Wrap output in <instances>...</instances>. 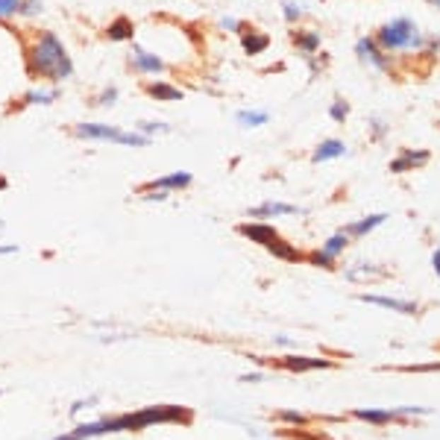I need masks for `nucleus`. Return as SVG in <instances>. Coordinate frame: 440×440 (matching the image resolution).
<instances>
[{
    "label": "nucleus",
    "mask_w": 440,
    "mask_h": 440,
    "mask_svg": "<svg viewBox=\"0 0 440 440\" xmlns=\"http://www.w3.org/2000/svg\"><path fill=\"white\" fill-rule=\"evenodd\" d=\"M147 94L156 97V100H168V103H176V100H183V91L168 86V83H150L147 86Z\"/></svg>",
    "instance_id": "21"
},
{
    "label": "nucleus",
    "mask_w": 440,
    "mask_h": 440,
    "mask_svg": "<svg viewBox=\"0 0 440 440\" xmlns=\"http://www.w3.org/2000/svg\"><path fill=\"white\" fill-rule=\"evenodd\" d=\"M282 214H299V209H296V206H291V203H279V199H267V203H262V206L250 209V217H255V220L282 217Z\"/></svg>",
    "instance_id": "11"
},
{
    "label": "nucleus",
    "mask_w": 440,
    "mask_h": 440,
    "mask_svg": "<svg viewBox=\"0 0 440 440\" xmlns=\"http://www.w3.org/2000/svg\"><path fill=\"white\" fill-rule=\"evenodd\" d=\"M138 129H141V135H147V138H150L156 129H165V124H138Z\"/></svg>",
    "instance_id": "30"
},
{
    "label": "nucleus",
    "mask_w": 440,
    "mask_h": 440,
    "mask_svg": "<svg viewBox=\"0 0 440 440\" xmlns=\"http://www.w3.org/2000/svg\"><path fill=\"white\" fill-rule=\"evenodd\" d=\"M291 42H294V47H296L299 53H306V56L311 59V56H317V50H320V33H317V30H294V33H291Z\"/></svg>",
    "instance_id": "12"
},
{
    "label": "nucleus",
    "mask_w": 440,
    "mask_h": 440,
    "mask_svg": "<svg viewBox=\"0 0 440 440\" xmlns=\"http://www.w3.org/2000/svg\"><path fill=\"white\" fill-rule=\"evenodd\" d=\"M76 135L79 138H100V141H117L127 147H147L150 138L141 132H124L117 127H106V124H76Z\"/></svg>",
    "instance_id": "3"
},
{
    "label": "nucleus",
    "mask_w": 440,
    "mask_h": 440,
    "mask_svg": "<svg viewBox=\"0 0 440 440\" xmlns=\"http://www.w3.org/2000/svg\"><path fill=\"white\" fill-rule=\"evenodd\" d=\"M385 220H388V214H370V217H361V220H355V224L344 226V232H347L349 238H364V235L373 232L376 226H382Z\"/></svg>",
    "instance_id": "15"
},
{
    "label": "nucleus",
    "mask_w": 440,
    "mask_h": 440,
    "mask_svg": "<svg viewBox=\"0 0 440 440\" xmlns=\"http://www.w3.org/2000/svg\"><path fill=\"white\" fill-rule=\"evenodd\" d=\"M429 162V150H399L396 158H390V173H408Z\"/></svg>",
    "instance_id": "6"
},
{
    "label": "nucleus",
    "mask_w": 440,
    "mask_h": 440,
    "mask_svg": "<svg viewBox=\"0 0 440 440\" xmlns=\"http://www.w3.org/2000/svg\"><path fill=\"white\" fill-rule=\"evenodd\" d=\"M4 188H6V179H4V176H0V191H4Z\"/></svg>",
    "instance_id": "37"
},
{
    "label": "nucleus",
    "mask_w": 440,
    "mask_h": 440,
    "mask_svg": "<svg viewBox=\"0 0 440 440\" xmlns=\"http://www.w3.org/2000/svg\"><path fill=\"white\" fill-rule=\"evenodd\" d=\"M241 235L250 238L253 244H262V247H270L276 238H279V232L270 224H265V220H253V224H244L241 226Z\"/></svg>",
    "instance_id": "7"
},
{
    "label": "nucleus",
    "mask_w": 440,
    "mask_h": 440,
    "mask_svg": "<svg viewBox=\"0 0 440 440\" xmlns=\"http://www.w3.org/2000/svg\"><path fill=\"white\" fill-rule=\"evenodd\" d=\"M376 42L385 53L393 50H423V33L411 21V18H393L376 30Z\"/></svg>",
    "instance_id": "2"
},
{
    "label": "nucleus",
    "mask_w": 440,
    "mask_h": 440,
    "mask_svg": "<svg viewBox=\"0 0 440 440\" xmlns=\"http://www.w3.org/2000/svg\"><path fill=\"white\" fill-rule=\"evenodd\" d=\"M241 47L247 56H258V53H265L270 47V35L262 33V30H241Z\"/></svg>",
    "instance_id": "10"
},
{
    "label": "nucleus",
    "mask_w": 440,
    "mask_h": 440,
    "mask_svg": "<svg viewBox=\"0 0 440 440\" xmlns=\"http://www.w3.org/2000/svg\"><path fill=\"white\" fill-rule=\"evenodd\" d=\"M347 247H349V235H347V232L341 229V232H335V235L329 238V241L323 244V253L335 258V255H341V253H344Z\"/></svg>",
    "instance_id": "22"
},
{
    "label": "nucleus",
    "mask_w": 440,
    "mask_h": 440,
    "mask_svg": "<svg viewBox=\"0 0 440 440\" xmlns=\"http://www.w3.org/2000/svg\"><path fill=\"white\" fill-rule=\"evenodd\" d=\"M220 24H224L226 30H238V33L244 30V24H241V21H235V18H224V21H220Z\"/></svg>",
    "instance_id": "31"
},
{
    "label": "nucleus",
    "mask_w": 440,
    "mask_h": 440,
    "mask_svg": "<svg viewBox=\"0 0 440 440\" xmlns=\"http://www.w3.org/2000/svg\"><path fill=\"white\" fill-rule=\"evenodd\" d=\"M279 419H282V423H288V426H306L308 423V417L306 414H296V411H279Z\"/></svg>",
    "instance_id": "27"
},
{
    "label": "nucleus",
    "mask_w": 440,
    "mask_h": 440,
    "mask_svg": "<svg viewBox=\"0 0 440 440\" xmlns=\"http://www.w3.org/2000/svg\"><path fill=\"white\" fill-rule=\"evenodd\" d=\"M30 71L38 76H50V79H68L74 74L71 65V56L62 47V42L53 35V33H42V38L33 45L30 50Z\"/></svg>",
    "instance_id": "1"
},
{
    "label": "nucleus",
    "mask_w": 440,
    "mask_h": 440,
    "mask_svg": "<svg viewBox=\"0 0 440 440\" xmlns=\"http://www.w3.org/2000/svg\"><path fill=\"white\" fill-rule=\"evenodd\" d=\"M426 4H432L434 9H440V0H426Z\"/></svg>",
    "instance_id": "36"
},
{
    "label": "nucleus",
    "mask_w": 440,
    "mask_h": 440,
    "mask_svg": "<svg viewBox=\"0 0 440 440\" xmlns=\"http://www.w3.org/2000/svg\"><path fill=\"white\" fill-rule=\"evenodd\" d=\"M267 121H270L267 112H250V109L238 112V124H244V127H265Z\"/></svg>",
    "instance_id": "23"
},
{
    "label": "nucleus",
    "mask_w": 440,
    "mask_h": 440,
    "mask_svg": "<svg viewBox=\"0 0 440 440\" xmlns=\"http://www.w3.org/2000/svg\"><path fill=\"white\" fill-rule=\"evenodd\" d=\"M308 265H314V267H326V270H332V267H335V258H332V255H326L323 250H314V253H308Z\"/></svg>",
    "instance_id": "26"
},
{
    "label": "nucleus",
    "mask_w": 440,
    "mask_h": 440,
    "mask_svg": "<svg viewBox=\"0 0 440 440\" xmlns=\"http://www.w3.org/2000/svg\"><path fill=\"white\" fill-rule=\"evenodd\" d=\"M432 265H434V273L440 276V247L434 250V255H432Z\"/></svg>",
    "instance_id": "33"
},
{
    "label": "nucleus",
    "mask_w": 440,
    "mask_h": 440,
    "mask_svg": "<svg viewBox=\"0 0 440 440\" xmlns=\"http://www.w3.org/2000/svg\"><path fill=\"white\" fill-rule=\"evenodd\" d=\"M282 364L285 370H294V373H308V370H329L332 361L329 358H306V355H288L282 358Z\"/></svg>",
    "instance_id": "8"
},
{
    "label": "nucleus",
    "mask_w": 440,
    "mask_h": 440,
    "mask_svg": "<svg viewBox=\"0 0 440 440\" xmlns=\"http://www.w3.org/2000/svg\"><path fill=\"white\" fill-rule=\"evenodd\" d=\"M258 378H262L258 373H247V376H241V382H258Z\"/></svg>",
    "instance_id": "35"
},
{
    "label": "nucleus",
    "mask_w": 440,
    "mask_h": 440,
    "mask_svg": "<svg viewBox=\"0 0 440 440\" xmlns=\"http://www.w3.org/2000/svg\"><path fill=\"white\" fill-rule=\"evenodd\" d=\"M191 185V173L188 170H176L168 176H158L153 183H147V191H168V188H188Z\"/></svg>",
    "instance_id": "13"
},
{
    "label": "nucleus",
    "mask_w": 440,
    "mask_h": 440,
    "mask_svg": "<svg viewBox=\"0 0 440 440\" xmlns=\"http://www.w3.org/2000/svg\"><path fill=\"white\" fill-rule=\"evenodd\" d=\"M329 115H332V121L344 124V121H347V115H349V103H347L344 97H335V103L329 106Z\"/></svg>",
    "instance_id": "24"
},
{
    "label": "nucleus",
    "mask_w": 440,
    "mask_h": 440,
    "mask_svg": "<svg viewBox=\"0 0 440 440\" xmlns=\"http://www.w3.org/2000/svg\"><path fill=\"white\" fill-rule=\"evenodd\" d=\"M361 303L378 306V308H388L396 314H417V303L411 299H396V296H378V294H361Z\"/></svg>",
    "instance_id": "5"
},
{
    "label": "nucleus",
    "mask_w": 440,
    "mask_h": 440,
    "mask_svg": "<svg viewBox=\"0 0 440 440\" xmlns=\"http://www.w3.org/2000/svg\"><path fill=\"white\" fill-rule=\"evenodd\" d=\"M267 253H273L276 258H282V262H299V258H303V255H299V250L291 247L285 238H276V241L267 247Z\"/></svg>",
    "instance_id": "20"
},
{
    "label": "nucleus",
    "mask_w": 440,
    "mask_h": 440,
    "mask_svg": "<svg viewBox=\"0 0 440 440\" xmlns=\"http://www.w3.org/2000/svg\"><path fill=\"white\" fill-rule=\"evenodd\" d=\"M352 414L358 419H364V423H373V426H385V423H393L396 417H405L403 408H355Z\"/></svg>",
    "instance_id": "9"
},
{
    "label": "nucleus",
    "mask_w": 440,
    "mask_h": 440,
    "mask_svg": "<svg viewBox=\"0 0 440 440\" xmlns=\"http://www.w3.org/2000/svg\"><path fill=\"white\" fill-rule=\"evenodd\" d=\"M355 53H358V59H361L364 65H370L376 71H390V56L378 47L376 38H370V35L358 38V42H355Z\"/></svg>",
    "instance_id": "4"
},
{
    "label": "nucleus",
    "mask_w": 440,
    "mask_h": 440,
    "mask_svg": "<svg viewBox=\"0 0 440 440\" xmlns=\"http://www.w3.org/2000/svg\"><path fill=\"white\" fill-rule=\"evenodd\" d=\"M12 253H18V247H12V244H0V255H12Z\"/></svg>",
    "instance_id": "34"
},
{
    "label": "nucleus",
    "mask_w": 440,
    "mask_h": 440,
    "mask_svg": "<svg viewBox=\"0 0 440 440\" xmlns=\"http://www.w3.org/2000/svg\"><path fill=\"white\" fill-rule=\"evenodd\" d=\"M42 9L38 0H0V18H12L18 12H27V15H35Z\"/></svg>",
    "instance_id": "16"
},
{
    "label": "nucleus",
    "mask_w": 440,
    "mask_h": 440,
    "mask_svg": "<svg viewBox=\"0 0 440 440\" xmlns=\"http://www.w3.org/2000/svg\"><path fill=\"white\" fill-rule=\"evenodd\" d=\"M59 97V91H27L24 94V103H53V100Z\"/></svg>",
    "instance_id": "25"
},
{
    "label": "nucleus",
    "mask_w": 440,
    "mask_h": 440,
    "mask_svg": "<svg viewBox=\"0 0 440 440\" xmlns=\"http://www.w3.org/2000/svg\"><path fill=\"white\" fill-rule=\"evenodd\" d=\"M347 153V144L344 141H337V138H326L323 144H317V150H314V162L320 165V162H329V158H337V156H344Z\"/></svg>",
    "instance_id": "17"
},
{
    "label": "nucleus",
    "mask_w": 440,
    "mask_h": 440,
    "mask_svg": "<svg viewBox=\"0 0 440 440\" xmlns=\"http://www.w3.org/2000/svg\"><path fill=\"white\" fill-rule=\"evenodd\" d=\"M115 97H117V91H115V88H106L103 94L97 97V106H112V103H115Z\"/></svg>",
    "instance_id": "29"
},
{
    "label": "nucleus",
    "mask_w": 440,
    "mask_h": 440,
    "mask_svg": "<svg viewBox=\"0 0 440 440\" xmlns=\"http://www.w3.org/2000/svg\"><path fill=\"white\" fill-rule=\"evenodd\" d=\"M382 276H385V270L376 265H355L352 270H347L349 282H370V279H382Z\"/></svg>",
    "instance_id": "18"
},
{
    "label": "nucleus",
    "mask_w": 440,
    "mask_h": 440,
    "mask_svg": "<svg viewBox=\"0 0 440 440\" xmlns=\"http://www.w3.org/2000/svg\"><path fill=\"white\" fill-rule=\"evenodd\" d=\"M282 15H285V21H296V18L306 15V6L303 4H285L282 6Z\"/></svg>",
    "instance_id": "28"
},
{
    "label": "nucleus",
    "mask_w": 440,
    "mask_h": 440,
    "mask_svg": "<svg viewBox=\"0 0 440 440\" xmlns=\"http://www.w3.org/2000/svg\"><path fill=\"white\" fill-rule=\"evenodd\" d=\"M144 199H168V194L165 191H147Z\"/></svg>",
    "instance_id": "32"
},
{
    "label": "nucleus",
    "mask_w": 440,
    "mask_h": 440,
    "mask_svg": "<svg viewBox=\"0 0 440 440\" xmlns=\"http://www.w3.org/2000/svg\"><path fill=\"white\" fill-rule=\"evenodd\" d=\"M132 65L141 71V74H162V71H165V62H162V59L153 56V53H147V50H141V47L132 50Z\"/></svg>",
    "instance_id": "14"
},
{
    "label": "nucleus",
    "mask_w": 440,
    "mask_h": 440,
    "mask_svg": "<svg viewBox=\"0 0 440 440\" xmlns=\"http://www.w3.org/2000/svg\"><path fill=\"white\" fill-rule=\"evenodd\" d=\"M132 33H135V27H132L129 18H117V21H112L106 30V35L112 42H127V38H132Z\"/></svg>",
    "instance_id": "19"
}]
</instances>
